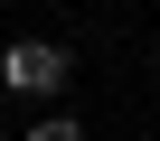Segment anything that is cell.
I'll return each instance as SVG.
<instances>
[{"label": "cell", "mask_w": 160, "mask_h": 141, "mask_svg": "<svg viewBox=\"0 0 160 141\" xmlns=\"http://www.w3.org/2000/svg\"><path fill=\"white\" fill-rule=\"evenodd\" d=\"M66 85H75V47L66 38H10L0 47V94L10 104H66Z\"/></svg>", "instance_id": "obj_1"}, {"label": "cell", "mask_w": 160, "mask_h": 141, "mask_svg": "<svg viewBox=\"0 0 160 141\" xmlns=\"http://www.w3.org/2000/svg\"><path fill=\"white\" fill-rule=\"evenodd\" d=\"M19 141H85V122H75V113H66V104H47V113H38V122H28V132H19Z\"/></svg>", "instance_id": "obj_2"}]
</instances>
